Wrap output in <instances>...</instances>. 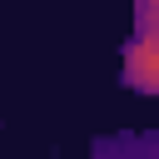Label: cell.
I'll return each instance as SVG.
<instances>
[{
  "mask_svg": "<svg viewBox=\"0 0 159 159\" xmlns=\"http://www.w3.org/2000/svg\"><path fill=\"white\" fill-rule=\"evenodd\" d=\"M124 80L134 89H159V40L154 35H134L129 50H124Z\"/></svg>",
  "mask_w": 159,
  "mask_h": 159,
  "instance_id": "1",
  "label": "cell"
}]
</instances>
